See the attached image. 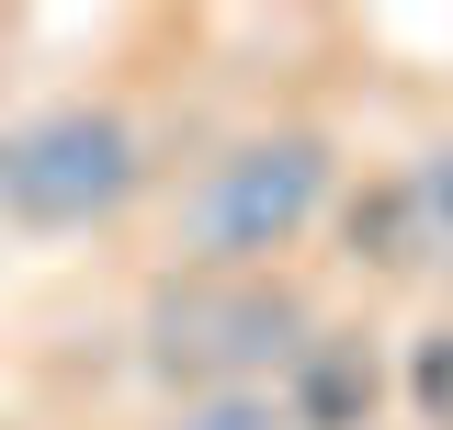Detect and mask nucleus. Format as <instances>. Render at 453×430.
Segmentation results:
<instances>
[{
  "mask_svg": "<svg viewBox=\"0 0 453 430\" xmlns=\"http://www.w3.org/2000/svg\"><path fill=\"white\" fill-rule=\"evenodd\" d=\"M340 215L329 125H250L170 193V272H283Z\"/></svg>",
  "mask_w": 453,
  "mask_h": 430,
  "instance_id": "f257e3e1",
  "label": "nucleus"
},
{
  "mask_svg": "<svg viewBox=\"0 0 453 430\" xmlns=\"http://www.w3.org/2000/svg\"><path fill=\"white\" fill-rule=\"evenodd\" d=\"M148 193H159V148L125 103L57 91V103L0 113V227L12 238L80 250V238H113Z\"/></svg>",
  "mask_w": 453,
  "mask_h": 430,
  "instance_id": "f03ea898",
  "label": "nucleus"
},
{
  "mask_svg": "<svg viewBox=\"0 0 453 430\" xmlns=\"http://www.w3.org/2000/svg\"><path fill=\"white\" fill-rule=\"evenodd\" d=\"M318 306L283 272H159L136 306V363L170 396H273Z\"/></svg>",
  "mask_w": 453,
  "mask_h": 430,
  "instance_id": "7ed1b4c3",
  "label": "nucleus"
},
{
  "mask_svg": "<svg viewBox=\"0 0 453 430\" xmlns=\"http://www.w3.org/2000/svg\"><path fill=\"white\" fill-rule=\"evenodd\" d=\"M273 408H283V430H374V408H386V363H374V340L318 318V328H306V351L283 363Z\"/></svg>",
  "mask_w": 453,
  "mask_h": 430,
  "instance_id": "20e7f679",
  "label": "nucleus"
},
{
  "mask_svg": "<svg viewBox=\"0 0 453 430\" xmlns=\"http://www.w3.org/2000/svg\"><path fill=\"white\" fill-rule=\"evenodd\" d=\"M340 261L374 272V283H408V272H431V250H419V215H408V181H363V193H340Z\"/></svg>",
  "mask_w": 453,
  "mask_h": 430,
  "instance_id": "39448f33",
  "label": "nucleus"
},
{
  "mask_svg": "<svg viewBox=\"0 0 453 430\" xmlns=\"http://www.w3.org/2000/svg\"><path fill=\"white\" fill-rule=\"evenodd\" d=\"M396 396L419 430H453V318H419L408 351H396Z\"/></svg>",
  "mask_w": 453,
  "mask_h": 430,
  "instance_id": "423d86ee",
  "label": "nucleus"
},
{
  "mask_svg": "<svg viewBox=\"0 0 453 430\" xmlns=\"http://www.w3.org/2000/svg\"><path fill=\"white\" fill-rule=\"evenodd\" d=\"M396 181H408V215H419L431 272H453V136H431L419 159H396Z\"/></svg>",
  "mask_w": 453,
  "mask_h": 430,
  "instance_id": "0eeeda50",
  "label": "nucleus"
},
{
  "mask_svg": "<svg viewBox=\"0 0 453 430\" xmlns=\"http://www.w3.org/2000/svg\"><path fill=\"white\" fill-rule=\"evenodd\" d=\"M170 430H283V408L273 396H181Z\"/></svg>",
  "mask_w": 453,
  "mask_h": 430,
  "instance_id": "6e6552de",
  "label": "nucleus"
}]
</instances>
